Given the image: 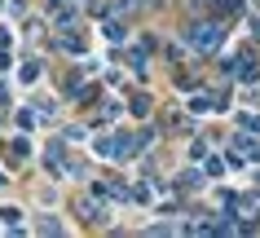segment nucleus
I'll use <instances>...</instances> for the list:
<instances>
[{"mask_svg": "<svg viewBox=\"0 0 260 238\" xmlns=\"http://www.w3.org/2000/svg\"><path fill=\"white\" fill-rule=\"evenodd\" d=\"M190 44H194V49H203V53L220 49V27H216V22H203V27H190Z\"/></svg>", "mask_w": 260, "mask_h": 238, "instance_id": "1", "label": "nucleus"}, {"mask_svg": "<svg viewBox=\"0 0 260 238\" xmlns=\"http://www.w3.org/2000/svg\"><path fill=\"white\" fill-rule=\"evenodd\" d=\"M80 208H84V221H88V225H102V221H106V212H102V203H88V198H84Z\"/></svg>", "mask_w": 260, "mask_h": 238, "instance_id": "2", "label": "nucleus"}, {"mask_svg": "<svg viewBox=\"0 0 260 238\" xmlns=\"http://www.w3.org/2000/svg\"><path fill=\"white\" fill-rule=\"evenodd\" d=\"M62 49H67V53H80V49H84V40L75 36V31H67V36H62Z\"/></svg>", "mask_w": 260, "mask_h": 238, "instance_id": "3", "label": "nucleus"}, {"mask_svg": "<svg viewBox=\"0 0 260 238\" xmlns=\"http://www.w3.org/2000/svg\"><path fill=\"white\" fill-rule=\"evenodd\" d=\"M18 75H22V84H31V80H36V75H40V62H27V66L18 71Z\"/></svg>", "mask_w": 260, "mask_h": 238, "instance_id": "4", "label": "nucleus"}, {"mask_svg": "<svg viewBox=\"0 0 260 238\" xmlns=\"http://www.w3.org/2000/svg\"><path fill=\"white\" fill-rule=\"evenodd\" d=\"M0 216H5V225H9V229H18V221H22V216H18V208H0Z\"/></svg>", "mask_w": 260, "mask_h": 238, "instance_id": "5", "label": "nucleus"}, {"mask_svg": "<svg viewBox=\"0 0 260 238\" xmlns=\"http://www.w3.org/2000/svg\"><path fill=\"white\" fill-rule=\"evenodd\" d=\"M220 9H225V14H243V0H225Z\"/></svg>", "mask_w": 260, "mask_h": 238, "instance_id": "6", "label": "nucleus"}, {"mask_svg": "<svg viewBox=\"0 0 260 238\" xmlns=\"http://www.w3.org/2000/svg\"><path fill=\"white\" fill-rule=\"evenodd\" d=\"M0 185H5V177H0Z\"/></svg>", "mask_w": 260, "mask_h": 238, "instance_id": "7", "label": "nucleus"}]
</instances>
